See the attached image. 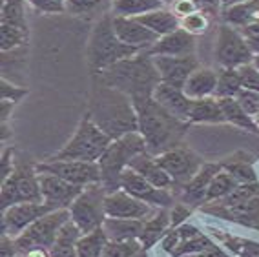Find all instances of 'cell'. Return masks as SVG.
<instances>
[{
  "label": "cell",
  "mask_w": 259,
  "mask_h": 257,
  "mask_svg": "<svg viewBox=\"0 0 259 257\" xmlns=\"http://www.w3.org/2000/svg\"><path fill=\"white\" fill-rule=\"evenodd\" d=\"M38 181H40L44 204H46L51 211L70 210L73 201L79 197V193L84 190V186L71 184L53 174H38Z\"/></svg>",
  "instance_id": "14"
},
{
  "label": "cell",
  "mask_w": 259,
  "mask_h": 257,
  "mask_svg": "<svg viewBox=\"0 0 259 257\" xmlns=\"http://www.w3.org/2000/svg\"><path fill=\"white\" fill-rule=\"evenodd\" d=\"M104 199H106V190L102 183L88 184L70 206L71 221L79 226L82 234H90L93 230L102 228L108 217L104 210Z\"/></svg>",
  "instance_id": "8"
},
{
  "label": "cell",
  "mask_w": 259,
  "mask_h": 257,
  "mask_svg": "<svg viewBox=\"0 0 259 257\" xmlns=\"http://www.w3.org/2000/svg\"><path fill=\"white\" fill-rule=\"evenodd\" d=\"M26 40H28V31L26 29L8 26V24H0V48H2V53L15 51Z\"/></svg>",
  "instance_id": "37"
},
{
  "label": "cell",
  "mask_w": 259,
  "mask_h": 257,
  "mask_svg": "<svg viewBox=\"0 0 259 257\" xmlns=\"http://www.w3.org/2000/svg\"><path fill=\"white\" fill-rule=\"evenodd\" d=\"M38 174H53L60 179L77 186L102 183V174L99 162L86 161H46L37 164Z\"/></svg>",
  "instance_id": "12"
},
{
  "label": "cell",
  "mask_w": 259,
  "mask_h": 257,
  "mask_svg": "<svg viewBox=\"0 0 259 257\" xmlns=\"http://www.w3.org/2000/svg\"><path fill=\"white\" fill-rule=\"evenodd\" d=\"M252 64H254V68L259 71V55H254V60H252Z\"/></svg>",
  "instance_id": "58"
},
{
  "label": "cell",
  "mask_w": 259,
  "mask_h": 257,
  "mask_svg": "<svg viewBox=\"0 0 259 257\" xmlns=\"http://www.w3.org/2000/svg\"><path fill=\"white\" fill-rule=\"evenodd\" d=\"M223 170V164H204L201 172L195 175L188 184L183 186V202L190 208H197L199 204L206 202V192L212 179Z\"/></svg>",
  "instance_id": "21"
},
{
  "label": "cell",
  "mask_w": 259,
  "mask_h": 257,
  "mask_svg": "<svg viewBox=\"0 0 259 257\" xmlns=\"http://www.w3.org/2000/svg\"><path fill=\"white\" fill-rule=\"evenodd\" d=\"M29 6L40 13L60 15L66 13V0H28Z\"/></svg>",
  "instance_id": "46"
},
{
  "label": "cell",
  "mask_w": 259,
  "mask_h": 257,
  "mask_svg": "<svg viewBox=\"0 0 259 257\" xmlns=\"http://www.w3.org/2000/svg\"><path fill=\"white\" fill-rule=\"evenodd\" d=\"M2 24L28 31V24L24 17V0H2Z\"/></svg>",
  "instance_id": "36"
},
{
  "label": "cell",
  "mask_w": 259,
  "mask_h": 257,
  "mask_svg": "<svg viewBox=\"0 0 259 257\" xmlns=\"http://www.w3.org/2000/svg\"><path fill=\"white\" fill-rule=\"evenodd\" d=\"M237 69H239L241 84H243V88L259 93V71L254 68V64L241 66V68H237Z\"/></svg>",
  "instance_id": "47"
},
{
  "label": "cell",
  "mask_w": 259,
  "mask_h": 257,
  "mask_svg": "<svg viewBox=\"0 0 259 257\" xmlns=\"http://www.w3.org/2000/svg\"><path fill=\"white\" fill-rule=\"evenodd\" d=\"M152 57H186L194 55L195 51V37L179 28L177 31L164 35L153 44L150 50H146Z\"/></svg>",
  "instance_id": "20"
},
{
  "label": "cell",
  "mask_w": 259,
  "mask_h": 257,
  "mask_svg": "<svg viewBox=\"0 0 259 257\" xmlns=\"http://www.w3.org/2000/svg\"><path fill=\"white\" fill-rule=\"evenodd\" d=\"M161 8H164L162 0H111V15L126 19H137Z\"/></svg>",
  "instance_id": "30"
},
{
  "label": "cell",
  "mask_w": 259,
  "mask_h": 257,
  "mask_svg": "<svg viewBox=\"0 0 259 257\" xmlns=\"http://www.w3.org/2000/svg\"><path fill=\"white\" fill-rule=\"evenodd\" d=\"M201 11H215L223 4V0H195Z\"/></svg>",
  "instance_id": "54"
},
{
  "label": "cell",
  "mask_w": 259,
  "mask_h": 257,
  "mask_svg": "<svg viewBox=\"0 0 259 257\" xmlns=\"http://www.w3.org/2000/svg\"><path fill=\"white\" fill-rule=\"evenodd\" d=\"M15 170V164H13V148H8L4 153H2V168H0V179L4 183Z\"/></svg>",
  "instance_id": "52"
},
{
  "label": "cell",
  "mask_w": 259,
  "mask_h": 257,
  "mask_svg": "<svg viewBox=\"0 0 259 257\" xmlns=\"http://www.w3.org/2000/svg\"><path fill=\"white\" fill-rule=\"evenodd\" d=\"M203 211L210 216L221 217V219L234 221L237 225L259 230V195L241 202V204H236V206H221L219 202H215L213 206H203Z\"/></svg>",
  "instance_id": "19"
},
{
  "label": "cell",
  "mask_w": 259,
  "mask_h": 257,
  "mask_svg": "<svg viewBox=\"0 0 259 257\" xmlns=\"http://www.w3.org/2000/svg\"><path fill=\"white\" fill-rule=\"evenodd\" d=\"M218 77L219 71H213L212 68H197L186 80L183 92L192 101L213 97L215 95V88H218Z\"/></svg>",
  "instance_id": "23"
},
{
  "label": "cell",
  "mask_w": 259,
  "mask_h": 257,
  "mask_svg": "<svg viewBox=\"0 0 259 257\" xmlns=\"http://www.w3.org/2000/svg\"><path fill=\"white\" fill-rule=\"evenodd\" d=\"M137 20H139L143 26H146L150 31L155 33L159 38L164 37V35H170V33L177 31V29L181 28L179 17L174 15L171 10H164V8L152 11V13H146V15H143V17H137Z\"/></svg>",
  "instance_id": "25"
},
{
  "label": "cell",
  "mask_w": 259,
  "mask_h": 257,
  "mask_svg": "<svg viewBox=\"0 0 259 257\" xmlns=\"http://www.w3.org/2000/svg\"><path fill=\"white\" fill-rule=\"evenodd\" d=\"M239 2H246V0H223V6H225V8H230V6L239 4Z\"/></svg>",
  "instance_id": "57"
},
{
  "label": "cell",
  "mask_w": 259,
  "mask_h": 257,
  "mask_svg": "<svg viewBox=\"0 0 259 257\" xmlns=\"http://www.w3.org/2000/svg\"><path fill=\"white\" fill-rule=\"evenodd\" d=\"M128 168H132V170H135L137 174H141L144 179L150 181V183H152L153 186H157V188L168 190L170 186H174L171 177L162 170L161 166L157 164V161H155V157L148 152L139 153L137 157H134Z\"/></svg>",
  "instance_id": "24"
},
{
  "label": "cell",
  "mask_w": 259,
  "mask_h": 257,
  "mask_svg": "<svg viewBox=\"0 0 259 257\" xmlns=\"http://www.w3.org/2000/svg\"><path fill=\"white\" fill-rule=\"evenodd\" d=\"M108 241L110 239H108L104 228H97L90 234H82L79 243H77V257H102Z\"/></svg>",
  "instance_id": "33"
},
{
  "label": "cell",
  "mask_w": 259,
  "mask_h": 257,
  "mask_svg": "<svg viewBox=\"0 0 259 257\" xmlns=\"http://www.w3.org/2000/svg\"><path fill=\"white\" fill-rule=\"evenodd\" d=\"M106 4H111V0H66V13L82 17L101 11Z\"/></svg>",
  "instance_id": "40"
},
{
  "label": "cell",
  "mask_w": 259,
  "mask_h": 257,
  "mask_svg": "<svg viewBox=\"0 0 259 257\" xmlns=\"http://www.w3.org/2000/svg\"><path fill=\"white\" fill-rule=\"evenodd\" d=\"M190 216V206H186L185 202H181V204H176L174 210L170 211V225L171 226H181L185 223V219Z\"/></svg>",
  "instance_id": "50"
},
{
  "label": "cell",
  "mask_w": 259,
  "mask_h": 257,
  "mask_svg": "<svg viewBox=\"0 0 259 257\" xmlns=\"http://www.w3.org/2000/svg\"><path fill=\"white\" fill-rule=\"evenodd\" d=\"M93 77L130 97H152L162 82L153 57L146 50L134 57L119 60L117 64L110 66L102 73Z\"/></svg>",
  "instance_id": "3"
},
{
  "label": "cell",
  "mask_w": 259,
  "mask_h": 257,
  "mask_svg": "<svg viewBox=\"0 0 259 257\" xmlns=\"http://www.w3.org/2000/svg\"><path fill=\"white\" fill-rule=\"evenodd\" d=\"M111 15H104L93 28L92 35L88 40V66L90 71L93 75L102 73L104 69H108L110 66L117 64L119 60L134 57L137 53L144 50H137V48L126 46L124 42H120L119 37L115 35L113 29V22H111Z\"/></svg>",
  "instance_id": "4"
},
{
  "label": "cell",
  "mask_w": 259,
  "mask_h": 257,
  "mask_svg": "<svg viewBox=\"0 0 259 257\" xmlns=\"http://www.w3.org/2000/svg\"><path fill=\"white\" fill-rule=\"evenodd\" d=\"M168 225H170V213L166 211V208H162L157 216H152L150 219H146L144 223V228L141 232V244H143L144 250H148L150 246L157 243L159 239L164 235Z\"/></svg>",
  "instance_id": "32"
},
{
  "label": "cell",
  "mask_w": 259,
  "mask_h": 257,
  "mask_svg": "<svg viewBox=\"0 0 259 257\" xmlns=\"http://www.w3.org/2000/svg\"><path fill=\"white\" fill-rule=\"evenodd\" d=\"M236 101L248 115H259V93L241 88V92L236 95Z\"/></svg>",
  "instance_id": "45"
},
{
  "label": "cell",
  "mask_w": 259,
  "mask_h": 257,
  "mask_svg": "<svg viewBox=\"0 0 259 257\" xmlns=\"http://www.w3.org/2000/svg\"><path fill=\"white\" fill-rule=\"evenodd\" d=\"M246 42H248L252 53H254V55H259V33L257 35H252V37H246Z\"/></svg>",
  "instance_id": "56"
},
{
  "label": "cell",
  "mask_w": 259,
  "mask_h": 257,
  "mask_svg": "<svg viewBox=\"0 0 259 257\" xmlns=\"http://www.w3.org/2000/svg\"><path fill=\"white\" fill-rule=\"evenodd\" d=\"M174 2H176V0H162V4L164 6H171Z\"/></svg>",
  "instance_id": "59"
},
{
  "label": "cell",
  "mask_w": 259,
  "mask_h": 257,
  "mask_svg": "<svg viewBox=\"0 0 259 257\" xmlns=\"http://www.w3.org/2000/svg\"><path fill=\"white\" fill-rule=\"evenodd\" d=\"M155 161L171 177L174 186H181V188L194 179L204 166L203 159L194 150L185 146V143L157 155Z\"/></svg>",
  "instance_id": "11"
},
{
  "label": "cell",
  "mask_w": 259,
  "mask_h": 257,
  "mask_svg": "<svg viewBox=\"0 0 259 257\" xmlns=\"http://www.w3.org/2000/svg\"><path fill=\"white\" fill-rule=\"evenodd\" d=\"M171 11H174V15H177L179 19H185L188 15L199 11V4H197L195 0H176V2L171 4Z\"/></svg>",
  "instance_id": "49"
},
{
  "label": "cell",
  "mask_w": 259,
  "mask_h": 257,
  "mask_svg": "<svg viewBox=\"0 0 259 257\" xmlns=\"http://www.w3.org/2000/svg\"><path fill=\"white\" fill-rule=\"evenodd\" d=\"M50 208L44 202H19L2 211V234L17 239L24 230L38 221L42 216L50 213Z\"/></svg>",
  "instance_id": "15"
},
{
  "label": "cell",
  "mask_w": 259,
  "mask_h": 257,
  "mask_svg": "<svg viewBox=\"0 0 259 257\" xmlns=\"http://www.w3.org/2000/svg\"><path fill=\"white\" fill-rule=\"evenodd\" d=\"M259 195V183H243L239 184L234 192H230L225 199L218 201L221 206H236V204H241V202L248 201V199Z\"/></svg>",
  "instance_id": "39"
},
{
  "label": "cell",
  "mask_w": 259,
  "mask_h": 257,
  "mask_svg": "<svg viewBox=\"0 0 259 257\" xmlns=\"http://www.w3.org/2000/svg\"><path fill=\"white\" fill-rule=\"evenodd\" d=\"M153 99L162 108H166L171 115H176L177 119L188 120L194 101L190 97H186V93L183 92V88H176V86H170V84L161 82L157 86V90L153 92Z\"/></svg>",
  "instance_id": "22"
},
{
  "label": "cell",
  "mask_w": 259,
  "mask_h": 257,
  "mask_svg": "<svg viewBox=\"0 0 259 257\" xmlns=\"http://www.w3.org/2000/svg\"><path fill=\"white\" fill-rule=\"evenodd\" d=\"M137 111L139 134L143 135L146 150L153 157L183 144L188 122L177 119L152 97H132Z\"/></svg>",
  "instance_id": "2"
},
{
  "label": "cell",
  "mask_w": 259,
  "mask_h": 257,
  "mask_svg": "<svg viewBox=\"0 0 259 257\" xmlns=\"http://www.w3.org/2000/svg\"><path fill=\"white\" fill-rule=\"evenodd\" d=\"M155 68H157L161 80L164 84L176 88H185L186 80L190 75L194 73L195 69L201 68L199 60L195 59V55H186V57H153Z\"/></svg>",
  "instance_id": "17"
},
{
  "label": "cell",
  "mask_w": 259,
  "mask_h": 257,
  "mask_svg": "<svg viewBox=\"0 0 259 257\" xmlns=\"http://www.w3.org/2000/svg\"><path fill=\"white\" fill-rule=\"evenodd\" d=\"M20 257H50V250H46V248H33L29 252L22 253Z\"/></svg>",
  "instance_id": "55"
},
{
  "label": "cell",
  "mask_w": 259,
  "mask_h": 257,
  "mask_svg": "<svg viewBox=\"0 0 259 257\" xmlns=\"http://www.w3.org/2000/svg\"><path fill=\"white\" fill-rule=\"evenodd\" d=\"M227 246L232 252H236L239 257H259V243L246 241V239H234V237H223Z\"/></svg>",
  "instance_id": "43"
},
{
  "label": "cell",
  "mask_w": 259,
  "mask_h": 257,
  "mask_svg": "<svg viewBox=\"0 0 259 257\" xmlns=\"http://www.w3.org/2000/svg\"><path fill=\"white\" fill-rule=\"evenodd\" d=\"M146 221L139 219H117V217H106L104 221V232L110 241H134L141 237Z\"/></svg>",
  "instance_id": "26"
},
{
  "label": "cell",
  "mask_w": 259,
  "mask_h": 257,
  "mask_svg": "<svg viewBox=\"0 0 259 257\" xmlns=\"http://www.w3.org/2000/svg\"><path fill=\"white\" fill-rule=\"evenodd\" d=\"M19 202H44L38 181L37 164L33 166L29 161L17 159L15 170L0 186V208L8 210Z\"/></svg>",
  "instance_id": "7"
},
{
  "label": "cell",
  "mask_w": 259,
  "mask_h": 257,
  "mask_svg": "<svg viewBox=\"0 0 259 257\" xmlns=\"http://www.w3.org/2000/svg\"><path fill=\"white\" fill-rule=\"evenodd\" d=\"M223 170H227L228 174L234 175L239 184H243V183H255V181H257V179H255L254 170H252V166L246 164V162H243V161L225 164V166H223Z\"/></svg>",
  "instance_id": "44"
},
{
  "label": "cell",
  "mask_w": 259,
  "mask_h": 257,
  "mask_svg": "<svg viewBox=\"0 0 259 257\" xmlns=\"http://www.w3.org/2000/svg\"><path fill=\"white\" fill-rule=\"evenodd\" d=\"M113 17V15H111ZM113 29L120 42L126 46L137 48V50H150L159 40V37L153 31H150L146 26L137 19H126V17H113Z\"/></svg>",
  "instance_id": "18"
},
{
  "label": "cell",
  "mask_w": 259,
  "mask_h": 257,
  "mask_svg": "<svg viewBox=\"0 0 259 257\" xmlns=\"http://www.w3.org/2000/svg\"><path fill=\"white\" fill-rule=\"evenodd\" d=\"M0 257H20L15 239L6 234H2V239H0Z\"/></svg>",
  "instance_id": "51"
},
{
  "label": "cell",
  "mask_w": 259,
  "mask_h": 257,
  "mask_svg": "<svg viewBox=\"0 0 259 257\" xmlns=\"http://www.w3.org/2000/svg\"><path fill=\"white\" fill-rule=\"evenodd\" d=\"M213 53H215V60L221 68L237 69L241 66L252 64V60H254V53L250 50L246 37L228 24L219 26Z\"/></svg>",
  "instance_id": "10"
},
{
  "label": "cell",
  "mask_w": 259,
  "mask_h": 257,
  "mask_svg": "<svg viewBox=\"0 0 259 257\" xmlns=\"http://www.w3.org/2000/svg\"><path fill=\"white\" fill-rule=\"evenodd\" d=\"M219 104H221L223 115H225L227 122L234 124L237 128L248 130L252 134H259V124L252 119V115H248L241 108V104L236 99H219Z\"/></svg>",
  "instance_id": "31"
},
{
  "label": "cell",
  "mask_w": 259,
  "mask_h": 257,
  "mask_svg": "<svg viewBox=\"0 0 259 257\" xmlns=\"http://www.w3.org/2000/svg\"><path fill=\"white\" fill-rule=\"evenodd\" d=\"M68 221H71L70 210H57L42 216L40 219L35 221L29 228H26L19 237L15 239L19 253L22 255V253L29 252L33 248H46V250H50L53 246V243H55L60 228Z\"/></svg>",
  "instance_id": "9"
},
{
  "label": "cell",
  "mask_w": 259,
  "mask_h": 257,
  "mask_svg": "<svg viewBox=\"0 0 259 257\" xmlns=\"http://www.w3.org/2000/svg\"><path fill=\"white\" fill-rule=\"evenodd\" d=\"M241 75L239 69L223 68L218 77V88H215V99H236V95L241 92Z\"/></svg>",
  "instance_id": "34"
},
{
  "label": "cell",
  "mask_w": 259,
  "mask_h": 257,
  "mask_svg": "<svg viewBox=\"0 0 259 257\" xmlns=\"http://www.w3.org/2000/svg\"><path fill=\"white\" fill-rule=\"evenodd\" d=\"M144 152H148V150H146V143H144L143 135L139 132H134V134H128L124 137L111 141L104 155L99 159V166H101L102 174V186H104L106 193L120 190L122 172L128 168L134 157Z\"/></svg>",
  "instance_id": "6"
},
{
  "label": "cell",
  "mask_w": 259,
  "mask_h": 257,
  "mask_svg": "<svg viewBox=\"0 0 259 257\" xmlns=\"http://www.w3.org/2000/svg\"><path fill=\"white\" fill-rule=\"evenodd\" d=\"M223 17L228 26L241 29L248 28L250 24H254L259 19V0H246V2L225 8Z\"/></svg>",
  "instance_id": "28"
},
{
  "label": "cell",
  "mask_w": 259,
  "mask_h": 257,
  "mask_svg": "<svg viewBox=\"0 0 259 257\" xmlns=\"http://www.w3.org/2000/svg\"><path fill=\"white\" fill-rule=\"evenodd\" d=\"M88 115L111 141L139 132L137 111L132 97L106 86L97 77L93 78Z\"/></svg>",
  "instance_id": "1"
},
{
  "label": "cell",
  "mask_w": 259,
  "mask_h": 257,
  "mask_svg": "<svg viewBox=\"0 0 259 257\" xmlns=\"http://www.w3.org/2000/svg\"><path fill=\"white\" fill-rule=\"evenodd\" d=\"M104 210L108 217H117V219H139L146 221L152 216V206L148 202L139 201L137 197L130 195L124 190H115V192L106 193L104 199Z\"/></svg>",
  "instance_id": "16"
},
{
  "label": "cell",
  "mask_w": 259,
  "mask_h": 257,
  "mask_svg": "<svg viewBox=\"0 0 259 257\" xmlns=\"http://www.w3.org/2000/svg\"><path fill=\"white\" fill-rule=\"evenodd\" d=\"M188 257H230V255H228L227 252H223L219 246L212 244V246H208L206 250H203V252L195 253V255H188Z\"/></svg>",
  "instance_id": "53"
},
{
  "label": "cell",
  "mask_w": 259,
  "mask_h": 257,
  "mask_svg": "<svg viewBox=\"0 0 259 257\" xmlns=\"http://www.w3.org/2000/svg\"><path fill=\"white\" fill-rule=\"evenodd\" d=\"M212 241L208 237H204L203 234L195 235V237L188 239V241H183L179 243V246L174 250V255L176 257H188V255H195V253L203 252L208 246H212Z\"/></svg>",
  "instance_id": "41"
},
{
  "label": "cell",
  "mask_w": 259,
  "mask_h": 257,
  "mask_svg": "<svg viewBox=\"0 0 259 257\" xmlns=\"http://www.w3.org/2000/svg\"><path fill=\"white\" fill-rule=\"evenodd\" d=\"M110 144H111V139L86 113L80 119L73 137L68 141V144L62 150H59L55 155H51L48 161L99 162V159L104 155V152L108 150Z\"/></svg>",
  "instance_id": "5"
},
{
  "label": "cell",
  "mask_w": 259,
  "mask_h": 257,
  "mask_svg": "<svg viewBox=\"0 0 259 257\" xmlns=\"http://www.w3.org/2000/svg\"><path fill=\"white\" fill-rule=\"evenodd\" d=\"M208 26H210L208 17H206V13L201 10L188 15V17H185V19H181V28L185 29V31H188L190 35H194V37L206 33Z\"/></svg>",
  "instance_id": "42"
},
{
  "label": "cell",
  "mask_w": 259,
  "mask_h": 257,
  "mask_svg": "<svg viewBox=\"0 0 259 257\" xmlns=\"http://www.w3.org/2000/svg\"><path fill=\"white\" fill-rule=\"evenodd\" d=\"M24 95H28V90H26V88H19V86H13V84H8V80L2 78V82H0V97H2V101L17 104Z\"/></svg>",
  "instance_id": "48"
},
{
  "label": "cell",
  "mask_w": 259,
  "mask_h": 257,
  "mask_svg": "<svg viewBox=\"0 0 259 257\" xmlns=\"http://www.w3.org/2000/svg\"><path fill=\"white\" fill-rule=\"evenodd\" d=\"M120 188L128 192L130 195L137 197L139 201L148 202L150 206H161L168 208L174 201V195L170 190L166 188H157L153 186L150 181H146L141 174H137L132 168H126L120 177Z\"/></svg>",
  "instance_id": "13"
},
{
  "label": "cell",
  "mask_w": 259,
  "mask_h": 257,
  "mask_svg": "<svg viewBox=\"0 0 259 257\" xmlns=\"http://www.w3.org/2000/svg\"><path fill=\"white\" fill-rule=\"evenodd\" d=\"M141 241H108L102 257H137L141 253Z\"/></svg>",
  "instance_id": "38"
},
{
  "label": "cell",
  "mask_w": 259,
  "mask_h": 257,
  "mask_svg": "<svg viewBox=\"0 0 259 257\" xmlns=\"http://www.w3.org/2000/svg\"><path fill=\"white\" fill-rule=\"evenodd\" d=\"M82 232L73 221H68L59 235H57L55 243L50 248V257H77V243H79Z\"/></svg>",
  "instance_id": "29"
},
{
  "label": "cell",
  "mask_w": 259,
  "mask_h": 257,
  "mask_svg": "<svg viewBox=\"0 0 259 257\" xmlns=\"http://www.w3.org/2000/svg\"><path fill=\"white\" fill-rule=\"evenodd\" d=\"M239 186L237 179L234 177L232 174H228L227 170H221L215 177L212 179L208 186V192H206V202H212V201H221L225 199L230 192Z\"/></svg>",
  "instance_id": "35"
},
{
  "label": "cell",
  "mask_w": 259,
  "mask_h": 257,
  "mask_svg": "<svg viewBox=\"0 0 259 257\" xmlns=\"http://www.w3.org/2000/svg\"><path fill=\"white\" fill-rule=\"evenodd\" d=\"M188 122L194 124H221L227 122L225 115H223L219 99L215 97H206V99H197L192 104L190 110Z\"/></svg>",
  "instance_id": "27"
}]
</instances>
